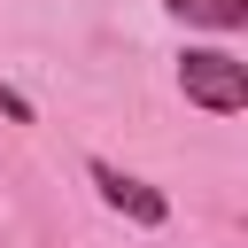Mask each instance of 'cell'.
<instances>
[{
	"instance_id": "obj_4",
	"label": "cell",
	"mask_w": 248,
	"mask_h": 248,
	"mask_svg": "<svg viewBox=\"0 0 248 248\" xmlns=\"http://www.w3.org/2000/svg\"><path fill=\"white\" fill-rule=\"evenodd\" d=\"M0 116H8V124H31V101H23L16 85H0Z\"/></svg>"
},
{
	"instance_id": "obj_1",
	"label": "cell",
	"mask_w": 248,
	"mask_h": 248,
	"mask_svg": "<svg viewBox=\"0 0 248 248\" xmlns=\"http://www.w3.org/2000/svg\"><path fill=\"white\" fill-rule=\"evenodd\" d=\"M178 85H186V101L209 108V116H240V108H248V62L225 54V46H186V54H178Z\"/></svg>"
},
{
	"instance_id": "obj_2",
	"label": "cell",
	"mask_w": 248,
	"mask_h": 248,
	"mask_svg": "<svg viewBox=\"0 0 248 248\" xmlns=\"http://www.w3.org/2000/svg\"><path fill=\"white\" fill-rule=\"evenodd\" d=\"M85 170H93V186H101V202H108V209H124L132 225H163V217H170V202H163V194H155L147 178H132V170H116L108 155H93Z\"/></svg>"
},
{
	"instance_id": "obj_3",
	"label": "cell",
	"mask_w": 248,
	"mask_h": 248,
	"mask_svg": "<svg viewBox=\"0 0 248 248\" xmlns=\"http://www.w3.org/2000/svg\"><path fill=\"white\" fill-rule=\"evenodd\" d=\"M170 16H186V23H209V31H240L248 23V0H163Z\"/></svg>"
}]
</instances>
